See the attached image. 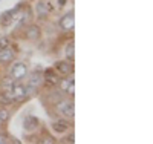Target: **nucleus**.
<instances>
[{"label":"nucleus","mask_w":153,"mask_h":144,"mask_svg":"<svg viewBox=\"0 0 153 144\" xmlns=\"http://www.w3.org/2000/svg\"><path fill=\"white\" fill-rule=\"evenodd\" d=\"M25 38L29 42H37V40H40V37H42V28L38 25H28L26 28H25V32H23Z\"/></svg>","instance_id":"nucleus-9"},{"label":"nucleus","mask_w":153,"mask_h":144,"mask_svg":"<svg viewBox=\"0 0 153 144\" xmlns=\"http://www.w3.org/2000/svg\"><path fill=\"white\" fill-rule=\"evenodd\" d=\"M11 66L8 69V75L12 78V80H16V81H23L25 78L28 77L29 74V68H28V64L25 63V61H12L9 63Z\"/></svg>","instance_id":"nucleus-2"},{"label":"nucleus","mask_w":153,"mask_h":144,"mask_svg":"<svg viewBox=\"0 0 153 144\" xmlns=\"http://www.w3.org/2000/svg\"><path fill=\"white\" fill-rule=\"evenodd\" d=\"M11 94L14 95L16 103H19V101H23V100L29 98V97H28L26 83H23V81H14V84L11 86Z\"/></svg>","instance_id":"nucleus-5"},{"label":"nucleus","mask_w":153,"mask_h":144,"mask_svg":"<svg viewBox=\"0 0 153 144\" xmlns=\"http://www.w3.org/2000/svg\"><path fill=\"white\" fill-rule=\"evenodd\" d=\"M38 143H43V144H55L57 143V140L54 138V137H51V135H46V137H43L42 140H38Z\"/></svg>","instance_id":"nucleus-17"},{"label":"nucleus","mask_w":153,"mask_h":144,"mask_svg":"<svg viewBox=\"0 0 153 144\" xmlns=\"http://www.w3.org/2000/svg\"><path fill=\"white\" fill-rule=\"evenodd\" d=\"M74 51H75V48H74V42L71 40V42H68L66 43V46H65V55H66V60H74Z\"/></svg>","instance_id":"nucleus-14"},{"label":"nucleus","mask_w":153,"mask_h":144,"mask_svg":"<svg viewBox=\"0 0 153 144\" xmlns=\"http://www.w3.org/2000/svg\"><path fill=\"white\" fill-rule=\"evenodd\" d=\"M3 126H5V123H3L2 120H0V127H3Z\"/></svg>","instance_id":"nucleus-21"},{"label":"nucleus","mask_w":153,"mask_h":144,"mask_svg":"<svg viewBox=\"0 0 153 144\" xmlns=\"http://www.w3.org/2000/svg\"><path fill=\"white\" fill-rule=\"evenodd\" d=\"M16 103L14 95L11 94V89L9 90H0V106H11V104Z\"/></svg>","instance_id":"nucleus-13"},{"label":"nucleus","mask_w":153,"mask_h":144,"mask_svg":"<svg viewBox=\"0 0 153 144\" xmlns=\"http://www.w3.org/2000/svg\"><path fill=\"white\" fill-rule=\"evenodd\" d=\"M16 60V49L12 46H6L0 49V63L2 64H9Z\"/></svg>","instance_id":"nucleus-10"},{"label":"nucleus","mask_w":153,"mask_h":144,"mask_svg":"<svg viewBox=\"0 0 153 144\" xmlns=\"http://www.w3.org/2000/svg\"><path fill=\"white\" fill-rule=\"evenodd\" d=\"M38 126H40V120H38L37 116H34V115H28L26 118H25V121H23V129L26 130L28 134L35 132V130L38 129Z\"/></svg>","instance_id":"nucleus-11"},{"label":"nucleus","mask_w":153,"mask_h":144,"mask_svg":"<svg viewBox=\"0 0 153 144\" xmlns=\"http://www.w3.org/2000/svg\"><path fill=\"white\" fill-rule=\"evenodd\" d=\"M71 127H72V124L65 118L55 120V121H52V124H51V129H52L57 135H66L68 132H71Z\"/></svg>","instance_id":"nucleus-8"},{"label":"nucleus","mask_w":153,"mask_h":144,"mask_svg":"<svg viewBox=\"0 0 153 144\" xmlns=\"http://www.w3.org/2000/svg\"><path fill=\"white\" fill-rule=\"evenodd\" d=\"M34 9H35L37 17H38V19H42V20L48 19L49 12H51V6H49V3H45V2H37V3L34 5Z\"/></svg>","instance_id":"nucleus-12"},{"label":"nucleus","mask_w":153,"mask_h":144,"mask_svg":"<svg viewBox=\"0 0 153 144\" xmlns=\"http://www.w3.org/2000/svg\"><path fill=\"white\" fill-rule=\"evenodd\" d=\"M28 80H26V89H28V97H32L37 94V90L43 86V71L42 69H35L28 74Z\"/></svg>","instance_id":"nucleus-1"},{"label":"nucleus","mask_w":153,"mask_h":144,"mask_svg":"<svg viewBox=\"0 0 153 144\" xmlns=\"http://www.w3.org/2000/svg\"><path fill=\"white\" fill-rule=\"evenodd\" d=\"M14 81H16V80H12L9 75H6L3 80H2V83H0V89H2V90H9L11 86L14 84Z\"/></svg>","instance_id":"nucleus-15"},{"label":"nucleus","mask_w":153,"mask_h":144,"mask_svg":"<svg viewBox=\"0 0 153 144\" xmlns=\"http://www.w3.org/2000/svg\"><path fill=\"white\" fill-rule=\"evenodd\" d=\"M9 115H11V113H9V110H8L5 106H3V107H0V120H2L5 124H6L8 120H9Z\"/></svg>","instance_id":"nucleus-16"},{"label":"nucleus","mask_w":153,"mask_h":144,"mask_svg":"<svg viewBox=\"0 0 153 144\" xmlns=\"http://www.w3.org/2000/svg\"><path fill=\"white\" fill-rule=\"evenodd\" d=\"M65 3H66V0H58V5H57V8H63V6H65Z\"/></svg>","instance_id":"nucleus-20"},{"label":"nucleus","mask_w":153,"mask_h":144,"mask_svg":"<svg viewBox=\"0 0 153 144\" xmlns=\"http://www.w3.org/2000/svg\"><path fill=\"white\" fill-rule=\"evenodd\" d=\"M60 78H61V77L55 72L54 68L45 69V71H43V84H46L49 89L55 87V86L58 84V81H60Z\"/></svg>","instance_id":"nucleus-6"},{"label":"nucleus","mask_w":153,"mask_h":144,"mask_svg":"<svg viewBox=\"0 0 153 144\" xmlns=\"http://www.w3.org/2000/svg\"><path fill=\"white\" fill-rule=\"evenodd\" d=\"M6 46H11V40L8 37H0V49H3Z\"/></svg>","instance_id":"nucleus-18"},{"label":"nucleus","mask_w":153,"mask_h":144,"mask_svg":"<svg viewBox=\"0 0 153 144\" xmlns=\"http://www.w3.org/2000/svg\"><path fill=\"white\" fill-rule=\"evenodd\" d=\"M61 143H75V137H74V134H71L68 138H65V140H61Z\"/></svg>","instance_id":"nucleus-19"},{"label":"nucleus","mask_w":153,"mask_h":144,"mask_svg":"<svg viewBox=\"0 0 153 144\" xmlns=\"http://www.w3.org/2000/svg\"><path fill=\"white\" fill-rule=\"evenodd\" d=\"M54 69L60 77H69L74 72V63L71 60H57L54 63Z\"/></svg>","instance_id":"nucleus-4"},{"label":"nucleus","mask_w":153,"mask_h":144,"mask_svg":"<svg viewBox=\"0 0 153 144\" xmlns=\"http://www.w3.org/2000/svg\"><path fill=\"white\" fill-rule=\"evenodd\" d=\"M54 109L58 115H63L68 120L74 118V103H72V98L69 97H63L61 100L54 103Z\"/></svg>","instance_id":"nucleus-3"},{"label":"nucleus","mask_w":153,"mask_h":144,"mask_svg":"<svg viewBox=\"0 0 153 144\" xmlns=\"http://www.w3.org/2000/svg\"><path fill=\"white\" fill-rule=\"evenodd\" d=\"M74 11H69L66 14H63L60 22H58V26L63 32H72L74 31Z\"/></svg>","instance_id":"nucleus-7"}]
</instances>
